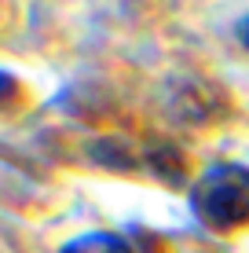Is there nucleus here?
Wrapping results in <instances>:
<instances>
[{"mask_svg":"<svg viewBox=\"0 0 249 253\" xmlns=\"http://www.w3.org/2000/svg\"><path fill=\"white\" fill-rule=\"evenodd\" d=\"M63 253H132V250H128V242H125V239H117V235L92 231V235H84V239L70 242V246H66Z\"/></svg>","mask_w":249,"mask_h":253,"instance_id":"f03ea898","label":"nucleus"},{"mask_svg":"<svg viewBox=\"0 0 249 253\" xmlns=\"http://www.w3.org/2000/svg\"><path fill=\"white\" fill-rule=\"evenodd\" d=\"M242 41L249 44V22H242Z\"/></svg>","mask_w":249,"mask_h":253,"instance_id":"7ed1b4c3","label":"nucleus"},{"mask_svg":"<svg viewBox=\"0 0 249 253\" xmlns=\"http://www.w3.org/2000/svg\"><path fill=\"white\" fill-rule=\"evenodd\" d=\"M194 213L213 231H238L249 224V169L213 165L191 191Z\"/></svg>","mask_w":249,"mask_h":253,"instance_id":"f257e3e1","label":"nucleus"}]
</instances>
